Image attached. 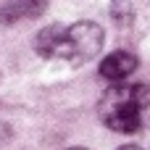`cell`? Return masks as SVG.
<instances>
[{
    "mask_svg": "<svg viewBox=\"0 0 150 150\" xmlns=\"http://www.w3.org/2000/svg\"><path fill=\"white\" fill-rule=\"evenodd\" d=\"M100 121L119 134L150 129V84H113L98 103Z\"/></svg>",
    "mask_w": 150,
    "mask_h": 150,
    "instance_id": "obj_1",
    "label": "cell"
},
{
    "mask_svg": "<svg viewBox=\"0 0 150 150\" xmlns=\"http://www.w3.org/2000/svg\"><path fill=\"white\" fill-rule=\"evenodd\" d=\"M103 42H105L103 26H98L95 21H79V24L63 26L53 58L79 66V63H87V61L98 58L100 50H103Z\"/></svg>",
    "mask_w": 150,
    "mask_h": 150,
    "instance_id": "obj_2",
    "label": "cell"
},
{
    "mask_svg": "<svg viewBox=\"0 0 150 150\" xmlns=\"http://www.w3.org/2000/svg\"><path fill=\"white\" fill-rule=\"evenodd\" d=\"M98 71H100V76L105 82L124 84V79L137 71V55L129 53V50H113V53H108L100 61V69Z\"/></svg>",
    "mask_w": 150,
    "mask_h": 150,
    "instance_id": "obj_3",
    "label": "cell"
},
{
    "mask_svg": "<svg viewBox=\"0 0 150 150\" xmlns=\"http://www.w3.org/2000/svg\"><path fill=\"white\" fill-rule=\"evenodd\" d=\"M45 3H32V0H21V3H0V21L3 24H13L18 18H34L45 13Z\"/></svg>",
    "mask_w": 150,
    "mask_h": 150,
    "instance_id": "obj_4",
    "label": "cell"
},
{
    "mask_svg": "<svg viewBox=\"0 0 150 150\" xmlns=\"http://www.w3.org/2000/svg\"><path fill=\"white\" fill-rule=\"evenodd\" d=\"M61 32H63L61 24H50V26H45L42 32H37V34H34V50H37V55H42V58H53Z\"/></svg>",
    "mask_w": 150,
    "mask_h": 150,
    "instance_id": "obj_5",
    "label": "cell"
},
{
    "mask_svg": "<svg viewBox=\"0 0 150 150\" xmlns=\"http://www.w3.org/2000/svg\"><path fill=\"white\" fill-rule=\"evenodd\" d=\"M119 150H142V148H137V145H124V148H119Z\"/></svg>",
    "mask_w": 150,
    "mask_h": 150,
    "instance_id": "obj_6",
    "label": "cell"
},
{
    "mask_svg": "<svg viewBox=\"0 0 150 150\" xmlns=\"http://www.w3.org/2000/svg\"><path fill=\"white\" fill-rule=\"evenodd\" d=\"M74 150H84V148H74Z\"/></svg>",
    "mask_w": 150,
    "mask_h": 150,
    "instance_id": "obj_7",
    "label": "cell"
}]
</instances>
